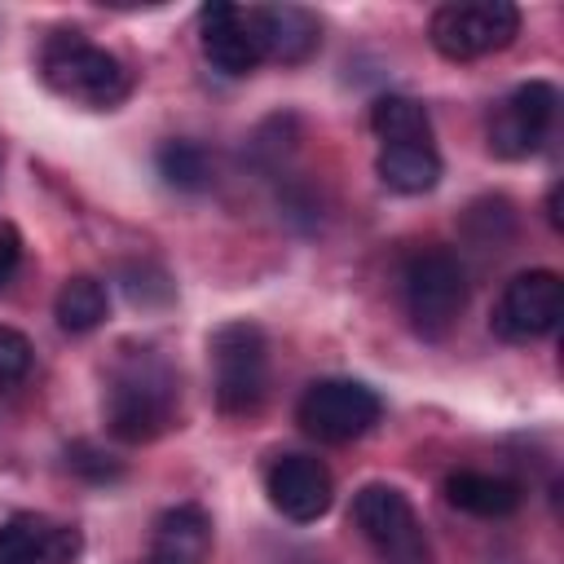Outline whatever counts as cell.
Listing matches in <instances>:
<instances>
[{
	"label": "cell",
	"mask_w": 564,
	"mask_h": 564,
	"mask_svg": "<svg viewBox=\"0 0 564 564\" xmlns=\"http://www.w3.org/2000/svg\"><path fill=\"white\" fill-rule=\"evenodd\" d=\"M176 423V375L154 352H128L106 388V432L123 445H145Z\"/></svg>",
	"instance_id": "1"
},
{
	"label": "cell",
	"mask_w": 564,
	"mask_h": 564,
	"mask_svg": "<svg viewBox=\"0 0 564 564\" xmlns=\"http://www.w3.org/2000/svg\"><path fill=\"white\" fill-rule=\"evenodd\" d=\"M40 79L88 110H115L132 93V70L119 53L93 44L84 31H53L40 48Z\"/></svg>",
	"instance_id": "2"
},
{
	"label": "cell",
	"mask_w": 564,
	"mask_h": 564,
	"mask_svg": "<svg viewBox=\"0 0 564 564\" xmlns=\"http://www.w3.org/2000/svg\"><path fill=\"white\" fill-rule=\"evenodd\" d=\"M401 304L423 339H445L467 308V269L449 247H423L405 260Z\"/></svg>",
	"instance_id": "3"
},
{
	"label": "cell",
	"mask_w": 564,
	"mask_h": 564,
	"mask_svg": "<svg viewBox=\"0 0 564 564\" xmlns=\"http://www.w3.org/2000/svg\"><path fill=\"white\" fill-rule=\"evenodd\" d=\"M212 392L220 414H256L269 392V339L256 322L238 317L212 330Z\"/></svg>",
	"instance_id": "4"
},
{
	"label": "cell",
	"mask_w": 564,
	"mask_h": 564,
	"mask_svg": "<svg viewBox=\"0 0 564 564\" xmlns=\"http://www.w3.org/2000/svg\"><path fill=\"white\" fill-rule=\"evenodd\" d=\"M520 35V9L511 0H454L427 22V40L449 62H471L511 48Z\"/></svg>",
	"instance_id": "5"
},
{
	"label": "cell",
	"mask_w": 564,
	"mask_h": 564,
	"mask_svg": "<svg viewBox=\"0 0 564 564\" xmlns=\"http://www.w3.org/2000/svg\"><path fill=\"white\" fill-rule=\"evenodd\" d=\"M352 524L379 564H432L427 533L397 485H361L352 498Z\"/></svg>",
	"instance_id": "6"
},
{
	"label": "cell",
	"mask_w": 564,
	"mask_h": 564,
	"mask_svg": "<svg viewBox=\"0 0 564 564\" xmlns=\"http://www.w3.org/2000/svg\"><path fill=\"white\" fill-rule=\"evenodd\" d=\"M383 414V401L375 388H366L361 379H317L304 388L300 405H295V423L326 445H344L366 436Z\"/></svg>",
	"instance_id": "7"
},
{
	"label": "cell",
	"mask_w": 564,
	"mask_h": 564,
	"mask_svg": "<svg viewBox=\"0 0 564 564\" xmlns=\"http://www.w3.org/2000/svg\"><path fill=\"white\" fill-rule=\"evenodd\" d=\"M560 317H564V282H560V273L524 269L502 286V295H498V304L489 313V330L498 339H507V344H533V339L551 335L560 326Z\"/></svg>",
	"instance_id": "8"
},
{
	"label": "cell",
	"mask_w": 564,
	"mask_h": 564,
	"mask_svg": "<svg viewBox=\"0 0 564 564\" xmlns=\"http://www.w3.org/2000/svg\"><path fill=\"white\" fill-rule=\"evenodd\" d=\"M560 110V93L546 79H529L511 88V97L489 115V154L498 159H529L542 150L551 123Z\"/></svg>",
	"instance_id": "9"
},
{
	"label": "cell",
	"mask_w": 564,
	"mask_h": 564,
	"mask_svg": "<svg viewBox=\"0 0 564 564\" xmlns=\"http://www.w3.org/2000/svg\"><path fill=\"white\" fill-rule=\"evenodd\" d=\"M264 494L273 511H282L291 524H313L335 502V480L322 458L313 454H278L264 471Z\"/></svg>",
	"instance_id": "10"
},
{
	"label": "cell",
	"mask_w": 564,
	"mask_h": 564,
	"mask_svg": "<svg viewBox=\"0 0 564 564\" xmlns=\"http://www.w3.org/2000/svg\"><path fill=\"white\" fill-rule=\"evenodd\" d=\"M198 44H203V57L212 62V70H220L229 79H242L260 66V48H256L247 9H238L229 0H212L198 9Z\"/></svg>",
	"instance_id": "11"
},
{
	"label": "cell",
	"mask_w": 564,
	"mask_h": 564,
	"mask_svg": "<svg viewBox=\"0 0 564 564\" xmlns=\"http://www.w3.org/2000/svg\"><path fill=\"white\" fill-rule=\"evenodd\" d=\"M247 22H251L260 57L282 62V66L308 62L322 44V22L304 4H260V9H247Z\"/></svg>",
	"instance_id": "12"
},
{
	"label": "cell",
	"mask_w": 564,
	"mask_h": 564,
	"mask_svg": "<svg viewBox=\"0 0 564 564\" xmlns=\"http://www.w3.org/2000/svg\"><path fill=\"white\" fill-rule=\"evenodd\" d=\"M79 529L53 524L35 511H18L0 524V564H75Z\"/></svg>",
	"instance_id": "13"
},
{
	"label": "cell",
	"mask_w": 564,
	"mask_h": 564,
	"mask_svg": "<svg viewBox=\"0 0 564 564\" xmlns=\"http://www.w3.org/2000/svg\"><path fill=\"white\" fill-rule=\"evenodd\" d=\"M212 555V516L198 502H176L159 511L141 564H203Z\"/></svg>",
	"instance_id": "14"
},
{
	"label": "cell",
	"mask_w": 564,
	"mask_h": 564,
	"mask_svg": "<svg viewBox=\"0 0 564 564\" xmlns=\"http://www.w3.org/2000/svg\"><path fill=\"white\" fill-rule=\"evenodd\" d=\"M445 502L480 516V520H502L520 507V485L494 471H449L445 476Z\"/></svg>",
	"instance_id": "15"
},
{
	"label": "cell",
	"mask_w": 564,
	"mask_h": 564,
	"mask_svg": "<svg viewBox=\"0 0 564 564\" xmlns=\"http://www.w3.org/2000/svg\"><path fill=\"white\" fill-rule=\"evenodd\" d=\"M375 172L379 181L392 189V194H427L436 189L441 181V154L432 145H383L379 159H375Z\"/></svg>",
	"instance_id": "16"
},
{
	"label": "cell",
	"mask_w": 564,
	"mask_h": 564,
	"mask_svg": "<svg viewBox=\"0 0 564 564\" xmlns=\"http://www.w3.org/2000/svg\"><path fill=\"white\" fill-rule=\"evenodd\" d=\"M370 132L383 145H432V119L423 110V101L405 97V93H383L370 106Z\"/></svg>",
	"instance_id": "17"
},
{
	"label": "cell",
	"mask_w": 564,
	"mask_h": 564,
	"mask_svg": "<svg viewBox=\"0 0 564 564\" xmlns=\"http://www.w3.org/2000/svg\"><path fill=\"white\" fill-rule=\"evenodd\" d=\"M110 313V295H106V282L93 278V273H75L62 282L57 300H53V317L66 335H88L106 322Z\"/></svg>",
	"instance_id": "18"
},
{
	"label": "cell",
	"mask_w": 564,
	"mask_h": 564,
	"mask_svg": "<svg viewBox=\"0 0 564 564\" xmlns=\"http://www.w3.org/2000/svg\"><path fill=\"white\" fill-rule=\"evenodd\" d=\"M154 167H159V176H163L172 189H181V194H198V189L212 185V154H207L198 141H189V137L163 141V145L154 150Z\"/></svg>",
	"instance_id": "19"
},
{
	"label": "cell",
	"mask_w": 564,
	"mask_h": 564,
	"mask_svg": "<svg viewBox=\"0 0 564 564\" xmlns=\"http://www.w3.org/2000/svg\"><path fill=\"white\" fill-rule=\"evenodd\" d=\"M66 467H70L75 476L93 480V485H106V480H119V476H123V463H119V458H110L106 449L88 445V441L66 445Z\"/></svg>",
	"instance_id": "20"
},
{
	"label": "cell",
	"mask_w": 564,
	"mask_h": 564,
	"mask_svg": "<svg viewBox=\"0 0 564 564\" xmlns=\"http://www.w3.org/2000/svg\"><path fill=\"white\" fill-rule=\"evenodd\" d=\"M31 339L13 326H0V388H13L31 375Z\"/></svg>",
	"instance_id": "21"
},
{
	"label": "cell",
	"mask_w": 564,
	"mask_h": 564,
	"mask_svg": "<svg viewBox=\"0 0 564 564\" xmlns=\"http://www.w3.org/2000/svg\"><path fill=\"white\" fill-rule=\"evenodd\" d=\"M145 273H150V264H128V269H123V291H128V300L141 304V308H150L154 300L167 304V300H172L167 273H163V269H154V278H145Z\"/></svg>",
	"instance_id": "22"
},
{
	"label": "cell",
	"mask_w": 564,
	"mask_h": 564,
	"mask_svg": "<svg viewBox=\"0 0 564 564\" xmlns=\"http://www.w3.org/2000/svg\"><path fill=\"white\" fill-rule=\"evenodd\" d=\"M18 264H22V238L13 225H0V286H9Z\"/></svg>",
	"instance_id": "23"
},
{
	"label": "cell",
	"mask_w": 564,
	"mask_h": 564,
	"mask_svg": "<svg viewBox=\"0 0 564 564\" xmlns=\"http://www.w3.org/2000/svg\"><path fill=\"white\" fill-rule=\"evenodd\" d=\"M546 220L555 229H564V220H560V185H551V194H546Z\"/></svg>",
	"instance_id": "24"
}]
</instances>
